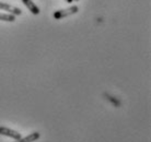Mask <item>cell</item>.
<instances>
[{
  "mask_svg": "<svg viewBox=\"0 0 151 142\" xmlns=\"http://www.w3.org/2000/svg\"><path fill=\"white\" fill-rule=\"evenodd\" d=\"M79 11V8L77 7V6H71V7L67 8V9H63V10H58L54 13V19L56 20H60V19H64V18H67L69 15H72L77 13V12Z\"/></svg>",
  "mask_w": 151,
  "mask_h": 142,
  "instance_id": "6da1fadb",
  "label": "cell"
},
{
  "mask_svg": "<svg viewBox=\"0 0 151 142\" xmlns=\"http://www.w3.org/2000/svg\"><path fill=\"white\" fill-rule=\"evenodd\" d=\"M0 135L6 136V137H9V138H12L14 140H20L22 138V136L20 132L13 130V129H10V128L7 127H0Z\"/></svg>",
  "mask_w": 151,
  "mask_h": 142,
  "instance_id": "7a4b0ae2",
  "label": "cell"
},
{
  "mask_svg": "<svg viewBox=\"0 0 151 142\" xmlns=\"http://www.w3.org/2000/svg\"><path fill=\"white\" fill-rule=\"evenodd\" d=\"M0 10H4V11L8 12V13H11L13 15H20L22 13V11L20 10L19 8L11 6V4H6V2H1V1H0Z\"/></svg>",
  "mask_w": 151,
  "mask_h": 142,
  "instance_id": "3957f363",
  "label": "cell"
},
{
  "mask_svg": "<svg viewBox=\"0 0 151 142\" xmlns=\"http://www.w3.org/2000/svg\"><path fill=\"white\" fill-rule=\"evenodd\" d=\"M24 6L27 8V10H30L33 14H38L40 13V8L32 1V0H22Z\"/></svg>",
  "mask_w": 151,
  "mask_h": 142,
  "instance_id": "277c9868",
  "label": "cell"
},
{
  "mask_svg": "<svg viewBox=\"0 0 151 142\" xmlns=\"http://www.w3.org/2000/svg\"><path fill=\"white\" fill-rule=\"evenodd\" d=\"M40 137H41L40 132L36 131V132H32L31 135L27 136V137H24V138H21L20 140H15L14 142H34V141H36V140H38Z\"/></svg>",
  "mask_w": 151,
  "mask_h": 142,
  "instance_id": "5b68a950",
  "label": "cell"
},
{
  "mask_svg": "<svg viewBox=\"0 0 151 142\" xmlns=\"http://www.w3.org/2000/svg\"><path fill=\"white\" fill-rule=\"evenodd\" d=\"M0 21H6V22H14L15 15L11 13H0Z\"/></svg>",
  "mask_w": 151,
  "mask_h": 142,
  "instance_id": "8992f818",
  "label": "cell"
},
{
  "mask_svg": "<svg viewBox=\"0 0 151 142\" xmlns=\"http://www.w3.org/2000/svg\"><path fill=\"white\" fill-rule=\"evenodd\" d=\"M72 1H73V0H67V2H69V4H71Z\"/></svg>",
  "mask_w": 151,
  "mask_h": 142,
  "instance_id": "52a82bcc",
  "label": "cell"
},
{
  "mask_svg": "<svg viewBox=\"0 0 151 142\" xmlns=\"http://www.w3.org/2000/svg\"><path fill=\"white\" fill-rule=\"evenodd\" d=\"M73 1H79V0H73Z\"/></svg>",
  "mask_w": 151,
  "mask_h": 142,
  "instance_id": "ba28073f",
  "label": "cell"
}]
</instances>
